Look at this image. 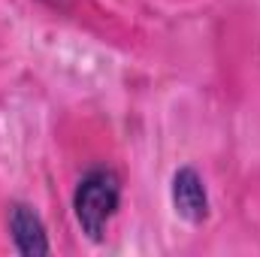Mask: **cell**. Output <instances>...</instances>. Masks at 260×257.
Masks as SVG:
<instances>
[{
  "label": "cell",
  "instance_id": "3",
  "mask_svg": "<svg viewBox=\"0 0 260 257\" xmlns=\"http://www.w3.org/2000/svg\"><path fill=\"white\" fill-rule=\"evenodd\" d=\"M173 206L176 215L188 224H203L209 218V194H206V182L194 167H182L173 176Z\"/></svg>",
  "mask_w": 260,
  "mask_h": 257
},
{
  "label": "cell",
  "instance_id": "1",
  "mask_svg": "<svg viewBox=\"0 0 260 257\" xmlns=\"http://www.w3.org/2000/svg\"><path fill=\"white\" fill-rule=\"evenodd\" d=\"M121 206V179L109 167H94L88 170L76 191H73V212L82 227V233L91 242H103L109 221L115 218Z\"/></svg>",
  "mask_w": 260,
  "mask_h": 257
},
{
  "label": "cell",
  "instance_id": "4",
  "mask_svg": "<svg viewBox=\"0 0 260 257\" xmlns=\"http://www.w3.org/2000/svg\"><path fill=\"white\" fill-rule=\"evenodd\" d=\"M43 3H49V6H67L70 0H43Z\"/></svg>",
  "mask_w": 260,
  "mask_h": 257
},
{
  "label": "cell",
  "instance_id": "2",
  "mask_svg": "<svg viewBox=\"0 0 260 257\" xmlns=\"http://www.w3.org/2000/svg\"><path fill=\"white\" fill-rule=\"evenodd\" d=\"M9 239H12V248L24 257H43L52 251L46 224L27 203L9 206Z\"/></svg>",
  "mask_w": 260,
  "mask_h": 257
}]
</instances>
